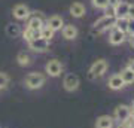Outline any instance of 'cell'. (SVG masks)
<instances>
[{"mask_svg": "<svg viewBox=\"0 0 134 128\" xmlns=\"http://www.w3.org/2000/svg\"><path fill=\"white\" fill-rule=\"evenodd\" d=\"M118 128H131V127H130L127 122H121L119 125H118Z\"/></svg>", "mask_w": 134, "mask_h": 128, "instance_id": "29", "label": "cell"}, {"mask_svg": "<svg viewBox=\"0 0 134 128\" xmlns=\"http://www.w3.org/2000/svg\"><path fill=\"white\" fill-rule=\"evenodd\" d=\"M92 2V6L97 8V9H106L109 3H107V0H91Z\"/></svg>", "mask_w": 134, "mask_h": 128, "instance_id": "23", "label": "cell"}, {"mask_svg": "<svg viewBox=\"0 0 134 128\" xmlns=\"http://www.w3.org/2000/svg\"><path fill=\"white\" fill-rule=\"evenodd\" d=\"M29 46H30V49H33L36 52H45V51L49 49V42L45 40V39H42V37H37V39L30 40Z\"/></svg>", "mask_w": 134, "mask_h": 128, "instance_id": "7", "label": "cell"}, {"mask_svg": "<svg viewBox=\"0 0 134 128\" xmlns=\"http://www.w3.org/2000/svg\"><path fill=\"white\" fill-rule=\"evenodd\" d=\"M131 112H134V101H133V104H131Z\"/></svg>", "mask_w": 134, "mask_h": 128, "instance_id": "31", "label": "cell"}, {"mask_svg": "<svg viewBox=\"0 0 134 128\" xmlns=\"http://www.w3.org/2000/svg\"><path fill=\"white\" fill-rule=\"evenodd\" d=\"M23 33L21 31V27H19L16 23H9L6 25V34H8V37H18L19 34Z\"/></svg>", "mask_w": 134, "mask_h": 128, "instance_id": "17", "label": "cell"}, {"mask_svg": "<svg viewBox=\"0 0 134 128\" xmlns=\"http://www.w3.org/2000/svg\"><path fill=\"white\" fill-rule=\"evenodd\" d=\"M107 85H109L110 90L119 91V90H122V88L125 86V84H124V81H122V77L119 76V73H116V75H112V76L109 77Z\"/></svg>", "mask_w": 134, "mask_h": 128, "instance_id": "11", "label": "cell"}, {"mask_svg": "<svg viewBox=\"0 0 134 128\" xmlns=\"http://www.w3.org/2000/svg\"><path fill=\"white\" fill-rule=\"evenodd\" d=\"M130 45L134 48V36H130Z\"/></svg>", "mask_w": 134, "mask_h": 128, "instance_id": "30", "label": "cell"}, {"mask_svg": "<svg viewBox=\"0 0 134 128\" xmlns=\"http://www.w3.org/2000/svg\"><path fill=\"white\" fill-rule=\"evenodd\" d=\"M63 18L60 15H52V16H49L48 21H46V25H48L49 29L52 30V31H57V30H61L63 29Z\"/></svg>", "mask_w": 134, "mask_h": 128, "instance_id": "13", "label": "cell"}, {"mask_svg": "<svg viewBox=\"0 0 134 128\" xmlns=\"http://www.w3.org/2000/svg\"><path fill=\"white\" fill-rule=\"evenodd\" d=\"M81 85V81H79V76L75 75V73H67L64 76V79H63V86H64V90L69 91V92H73V91H76Z\"/></svg>", "mask_w": 134, "mask_h": 128, "instance_id": "4", "label": "cell"}, {"mask_svg": "<svg viewBox=\"0 0 134 128\" xmlns=\"http://www.w3.org/2000/svg\"><path fill=\"white\" fill-rule=\"evenodd\" d=\"M16 61H18L19 66L25 67V66H29V64H30L31 58H30V55L27 52H19L18 55H16Z\"/></svg>", "mask_w": 134, "mask_h": 128, "instance_id": "20", "label": "cell"}, {"mask_svg": "<svg viewBox=\"0 0 134 128\" xmlns=\"http://www.w3.org/2000/svg\"><path fill=\"white\" fill-rule=\"evenodd\" d=\"M128 18H118L115 19V24H113V29L119 30L122 33H127V30H128Z\"/></svg>", "mask_w": 134, "mask_h": 128, "instance_id": "18", "label": "cell"}, {"mask_svg": "<svg viewBox=\"0 0 134 128\" xmlns=\"http://www.w3.org/2000/svg\"><path fill=\"white\" fill-rule=\"evenodd\" d=\"M124 40H125V33H122V31H119L116 29L112 30V33L109 36L110 45H121V43H124Z\"/></svg>", "mask_w": 134, "mask_h": 128, "instance_id": "15", "label": "cell"}, {"mask_svg": "<svg viewBox=\"0 0 134 128\" xmlns=\"http://www.w3.org/2000/svg\"><path fill=\"white\" fill-rule=\"evenodd\" d=\"M63 37L67 39V40H73L76 39L77 36V29L73 25V24H67V25H63Z\"/></svg>", "mask_w": 134, "mask_h": 128, "instance_id": "14", "label": "cell"}, {"mask_svg": "<svg viewBox=\"0 0 134 128\" xmlns=\"http://www.w3.org/2000/svg\"><path fill=\"white\" fill-rule=\"evenodd\" d=\"M34 16H31V18L29 19V24H27V29L33 30V31H40V29H42L43 25V16L40 12H34Z\"/></svg>", "mask_w": 134, "mask_h": 128, "instance_id": "8", "label": "cell"}, {"mask_svg": "<svg viewBox=\"0 0 134 128\" xmlns=\"http://www.w3.org/2000/svg\"><path fill=\"white\" fill-rule=\"evenodd\" d=\"M127 69H130V70L134 73V58H131V60L128 61V64H127Z\"/></svg>", "mask_w": 134, "mask_h": 128, "instance_id": "27", "label": "cell"}, {"mask_svg": "<svg viewBox=\"0 0 134 128\" xmlns=\"http://www.w3.org/2000/svg\"><path fill=\"white\" fill-rule=\"evenodd\" d=\"M23 36H24V39L27 42H30V40H33V39L40 37V31H33V30H30V29H25L24 31H23Z\"/></svg>", "mask_w": 134, "mask_h": 128, "instance_id": "22", "label": "cell"}, {"mask_svg": "<svg viewBox=\"0 0 134 128\" xmlns=\"http://www.w3.org/2000/svg\"><path fill=\"white\" fill-rule=\"evenodd\" d=\"M45 70L48 73L49 76H52V77H57V76L61 75L63 71V64L58 60H49L46 63V66H45Z\"/></svg>", "mask_w": 134, "mask_h": 128, "instance_id": "6", "label": "cell"}, {"mask_svg": "<svg viewBox=\"0 0 134 128\" xmlns=\"http://www.w3.org/2000/svg\"><path fill=\"white\" fill-rule=\"evenodd\" d=\"M107 70V61L100 58V60H97V61L92 63V66L90 67V71H88V77L90 79H96V77H100L103 76Z\"/></svg>", "mask_w": 134, "mask_h": 128, "instance_id": "1", "label": "cell"}, {"mask_svg": "<svg viewBox=\"0 0 134 128\" xmlns=\"http://www.w3.org/2000/svg\"><path fill=\"white\" fill-rule=\"evenodd\" d=\"M54 33H55V31H52L48 25H43L42 29H40V37L45 39V40H48V42L54 37Z\"/></svg>", "mask_w": 134, "mask_h": 128, "instance_id": "21", "label": "cell"}, {"mask_svg": "<svg viewBox=\"0 0 134 128\" xmlns=\"http://www.w3.org/2000/svg\"><path fill=\"white\" fill-rule=\"evenodd\" d=\"M119 2H121V0H107V3H109L110 8H115V6L119 3Z\"/></svg>", "mask_w": 134, "mask_h": 128, "instance_id": "28", "label": "cell"}, {"mask_svg": "<svg viewBox=\"0 0 134 128\" xmlns=\"http://www.w3.org/2000/svg\"><path fill=\"white\" fill-rule=\"evenodd\" d=\"M127 33H130V36H134V19H130L128 21V30Z\"/></svg>", "mask_w": 134, "mask_h": 128, "instance_id": "25", "label": "cell"}, {"mask_svg": "<svg viewBox=\"0 0 134 128\" xmlns=\"http://www.w3.org/2000/svg\"><path fill=\"white\" fill-rule=\"evenodd\" d=\"M128 6H130V3H127V2H119V3L113 8V16H115V19H118V18H127V14H128Z\"/></svg>", "mask_w": 134, "mask_h": 128, "instance_id": "10", "label": "cell"}, {"mask_svg": "<svg viewBox=\"0 0 134 128\" xmlns=\"http://www.w3.org/2000/svg\"><path fill=\"white\" fill-rule=\"evenodd\" d=\"M119 76L122 77V81H124V84L125 85H130V84H134V73L130 69H127L125 67L124 70L119 73Z\"/></svg>", "mask_w": 134, "mask_h": 128, "instance_id": "19", "label": "cell"}, {"mask_svg": "<svg viewBox=\"0 0 134 128\" xmlns=\"http://www.w3.org/2000/svg\"><path fill=\"white\" fill-rule=\"evenodd\" d=\"M70 15L75 16V18H82L85 15V6L79 3V2H75L72 6H70Z\"/></svg>", "mask_w": 134, "mask_h": 128, "instance_id": "16", "label": "cell"}, {"mask_svg": "<svg viewBox=\"0 0 134 128\" xmlns=\"http://www.w3.org/2000/svg\"><path fill=\"white\" fill-rule=\"evenodd\" d=\"M8 84H9V76L6 75V73H3V71H0V90L6 88Z\"/></svg>", "mask_w": 134, "mask_h": 128, "instance_id": "24", "label": "cell"}, {"mask_svg": "<svg viewBox=\"0 0 134 128\" xmlns=\"http://www.w3.org/2000/svg\"><path fill=\"white\" fill-rule=\"evenodd\" d=\"M127 18L128 19H134V5L128 6V14H127Z\"/></svg>", "mask_w": 134, "mask_h": 128, "instance_id": "26", "label": "cell"}, {"mask_svg": "<svg viewBox=\"0 0 134 128\" xmlns=\"http://www.w3.org/2000/svg\"><path fill=\"white\" fill-rule=\"evenodd\" d=\"M12 15H14L16 19H27L30 16V9L25 5L19 3V5L14 6V10H12Z\"/></svg>", "mask_w": 134, "mask_h": 128, "instance_id": "9", "label": "cell"}, {"mask_svg": "<svg viewBox=\"0 0 134 128\" xmlns=\"http://www.w3.org/2000/svg\"><path fill=\"white\" fill-rule=\"evenodd\" d=\"M113 125H115V121L109 115H101L96 121V128H113Z\"/></svg>", "mask_w": 134, "mask_h": 128, "instance_id": "12", "label": "cell"}, {"mask_svg": "<svg viewBox=\"0 0 134 128\" xmlns=\"http://www.w3.org/2000/svg\"><path fill=\"white\" fill-rule=\"evenodd\" d=\"M130 115H131V107L127 104H119L115 109L112 118H113V121H119V124H121V122H124V121H127L130 118Z\"/></svg>", "mask_w": 134, "mask_h": 128, "instance_id": "5", "label": "cell"}, {"mask_svg": "<svg viewBox=\"0 0 134 128\" xmlns=\"http://www.w3.org/2000/svg\"><path fill=\"white\" fill-rule=\"evenodd\" d=\"M113 24H115V16L104 15V16H101L100 19H97L96 21V24H94V31H97V33H103V31H106V30L112 29Z\"/></svg>", "mask_w": 134, "mask_h": 128, "instance_id": "3", "label": "cell"}, {"mask_svg": "<svg viewBox=\"0 0 134 128\" xmlns=\"http://www.w3.org/2000/svg\"><path fill=\"white\" fill-rule=\"evenodd\" d=\"M45 84V75L42 73H30L25 76V86L29 90H39L42 88V85Z\"/></svg>", "mask_w": 134, "mask_h": 128, "instance_id": "2", "label": "cell"}, {"mask_svg": "<svg viewBox=\"0 0 134 128\" xmlns=\"http://www.w3.org/2000/svg\"><path fill=\"white\" fill-rule=\"evenodd\" d=\"M131 118H133V119H134V112H131Z\"/></svg>", "mask_w": 134, "mask_h": 128, "instance_id": "32", "label": "cell"}]
</instances>
